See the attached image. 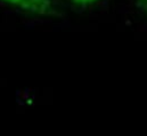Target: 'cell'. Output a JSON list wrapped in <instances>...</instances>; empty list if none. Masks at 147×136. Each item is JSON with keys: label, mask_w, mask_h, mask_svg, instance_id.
Listing matches in <instances>:
<instances>
[{"label": "cell", "mask_w": 147, "mask_h": 136, "mask_svg": "<svg viewBox=\"0 0 147 136\" xmlns=\"http://www.w3.org/2000/svg\"><path fill=\"white\" fill-rule=\"evenodd\" d=\"M25 12L41 16H57L58 10L53 0H2Z\"/></svg>", "instance_id": "1"}, {"label": "cell", "mask_w": 147, "mask_h": 136, "mask_svg": "<svg viewBox=\"0 0 147 136\" xmlns=\"http://www.w3.org/2000/svg\"><path fill=\"white\" fill-rule=\"evenodd\" d=\"M73 3L75 5H78V6H89V5H92V3H95V2H97V1H99V0H71Z\"/></svg>", "instance_id": "2"}, {"label": "cell", "mask_w": 147, "mask_h": 136, "mask_svg": "<svg viewBox=\"0 0 147 136\" xmlns=\"http://www.w3.org/2000/svg\"><path fill=\"white\" fill-rule=\"evenodd\" d=\"M136 3H137V7L143 13L147 14V0H136Z\"/></svg>", "instance_id": "3"}]
</instances>
